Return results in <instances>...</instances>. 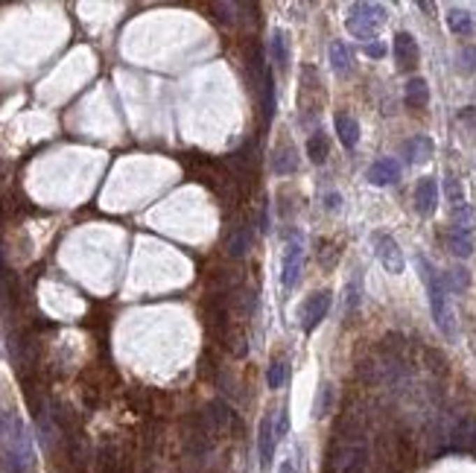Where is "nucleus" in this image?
<instances>
[{
	"label": "nucleus",
	"instance_id": "1",
	"mask_svg": "<svg viewBox=\"0 0 476 473\" xmlns=\"http://www.w3.org/2000/svg\"><path fill=\"white\" fill-rule=\"evenodd\" d=\"M418 269H421V278L426 284V292H430V307H433V319L438 324V330L445 336H453L456 328H453V313L447 307V286H445V278H438L435 269L430 266L426 257H418Z\"/></svg>",
	"mask_w": 476,
	"mask_h": 473
},
{
	"label": "nucleus",
	"instance_id": "2",
	"mask_svg": "<svg viewBox=\"0 0 476 473\" xmlns=\"http://www.w3.org/2000/svg\"><path fill=\"white\" fill-rule=\"evenodd\" d=\"M383 24H386V9L380 3H354L348 21H345L351 36L363 41H371Z\"/></svg>",
	"mask_w": 476,
	"mask_h": 473
},
{
	"label": "nucleus",
	"instance_id": "3",
	"mask_svg": "<svg viewBox=\"0 0 476 473\" xmlns=\"http://www.w3.org/2000/svg\"><path fill=\"white\" fill-rule=\"evenodd\" d=\"M0 467L6 473H27L32 467V444H29V438H27V432L18 421H15L9 447L0 453Z\"/></svg>",
	"mask_w": 476,
	"mask_h": 473
},
{
	"label": "nucleus",
	"instance_id": "4",
	"mask_svg": "<svg viewBox=\"0 0 476 473\" xmlns=\"http://www.w3.org/2000/svg\"><path fill=\"white\" fill-rule=\"evenodd\" d=\"M374 252H377V257H380V263L386 266V272H391V275H401V272H403L406 260H403V252H401V246H398L395 237L374 234Z\"/></svg>",
	"mask_w": 476,
	"mask_h": 473
},
{
	"label": "nucleus",
	"instance_id": "5",
	"mask_svg": "<svg viewBox=\"0 0 476 473\" xmlns=\"http://www.w3.org/2000/svg\"><path fill=\"white\" fill-rule=\"evenodd\" d=\"M327 310H331V292H327V289L313 292V296H310L304 301V307H301V328L307 333H313L322 324V319L327 316Z\"/></svg>",
	"mask_w": 476,
	"mask_h": 473
},
{
	"label": "nucleus",
	"instance_id": "6",
	"mask_svg": "<svg viewBox=\"0 0 476 473\" xmlns=\"http://www.w3.org/2000/svg\"><path fill=\"white\" fill-rule=\"evenodd\" d=\"M301 257H304V249H301V240L295 237L287 242V252H284V272H281V284L284 289H292L295 281L301 275Z\"/></svg>",
	"mask_w": 476,
	"mask_h": 473
},
{
	"label": "nucleus",
	"instance_id": "7",
	"mask_svg": "<svg viewBox=\"0 0 476 473\" xmlns=\"http://www.w3.org/2000/svg\"><path fill=\"white\" fill-rule=\"evenodd\" d=\"M249 249H252V231H249V228H245L243 222H234L231 228H228V237H225V252H228V257L243 260L245 254H249Z\"/></svg>",
	"mask_w": 476,
	"mask_h": 473
},
{
	"label": "nucleus",
	"instance_id": "8",
	"mask_svg": "<svg viewBox=\"0 0 476 473\" xmlns=\"http://www.w3.org/2000/svg\"><path fill=\"white\" fill-rule=\"evenodd\" d=\"M398 178H401V164L395 158H380V161H374V164L368 167V182L377 184V187L395 184Z\"/></svg>",
	"mask_w": 476,
	"mask_h": 473
},
{
	"label": "nucleus",
	"instance_id": "9",
	"mask_svg": "<svg viewBox=\"0 0 476 473\" xmlns=\"http://www.w3.org/2000/svg\"><path fill=\"white\" fill-rule=\"evenodd\" d=\"M435 205H438V184L435 178H421L418 187H415V208L421 217H430L435 214Z\"/></svg>",
	"mask_w": 476,
	"mask_h": 473
},
{
	"label": "nucleus",
	"instance_id": "10",
	"mask_svg": "<svg viewBox=\"0 0 476 473\" xmlns=\"http://www.w3.org/2000/svg\"><path fill=\"white\" fill-rule=\"evenodd\" d=\"M275 444H277V432H275V418L264 415L260 421V432H257V447H260V462L269 465L275 456Z\"/></svg>",
	"mask_w": 476,
	"mask_h": 473
},
{
	"label": "nucleus",
	"instance_id": "11",
	"mask_svg": "<svg viewBox=\"0 0 476 473\" xmlns=\"http://www.w3.org/2000/svg\"><path fill=\"white\" fill-rule=\"evenodd\" d=\"M450 442L456 450H476V418H459L450 432Z\"/></svg>",
	"mask_w": 476,
	"mask_h": 473
},
{
	"label": "nucleus",
	"instance_id": "12",
	"mask_svg": "<svg viewBox=\"0 0 476 473\" xmlns=\"http://www.w3.org/2000/svg\"><path fill=\"white\" fill-rule=\"evenodd\" d=\"M403 155L409 164H424V161H430V155H433V140L426 135H412L403 143Z\"/></svg>",
	"mask_w": 476,
	"mask_h": 473
},
{
	"label": "nucleus",
	"instance_id": "13",
	"mask_svg": "<svg viewBox=\"0 0 476 473\" xmlns=\"http://www.w3.org/2000/svg\"><path fill=\"white\" fill-rule=\"evenodd\" d=\"M395 59L401 68H415L418 61V41L409 32H398L395 36Z\"/></svg>",
	"mask_w": 476,
	"mask_h": 473
},
{
	"label": "nucleus",
	"instance_id": "14",
	"mask_svg": "<svg viewBox=\"0 0 476 473\" xmlns=\"http://www.w3.org/2000/svg\"><path fill=\"white\" fill-rule=\"evenodd\" d=\"M205 324H208V330L213 333V336H228V307L225 304H217V301H210L208 307H205Z\"/></svg>",
	"mask_w": 476,
	"mask_h": 473
},
{
	"label": "nucleus",
	"instance_id": "15",
	"mask_svg": "<svg viewBox=\"0 0 476 473\" xmlns=\"http://www.w3.org/2000/svg\"><path fill=\"white\" fill-rule=\"evenodd\" d=\"M269 50H272L275 68H277V71H287V68H289V38H287L284 29H272Z\"/></svg>",
	"mask_w": 476,
	"mask_h": 473
},
{
	"label": "nucleus",
	"instance_id": "16",
	"mask_svg": "<svg viewBox=\"0 0 476 473\" xmlns=\"http://www.w3.org/2000/svg\"><path fill=\"white\" fill-rule=\"evenodd\" d=\"M403 103L409 108H424L426 103H430V85H426V79L415 76L406 82V91H403Z\"/></svg>",
	"mask_w": 476,
	"mask_h": 473
},
{
	"label": "nucleus",
	"instance_id": "17",
	"mask_svg": "<svg viewBox=\"0 0 476 473\" xmlns=\"http://www.w3.org/2000/svg\"><path fill=\"white\" fill-rule=\"evenodd\" d=\"M336 135H339V140H342V146H356V140H359V123L351 117V114H345V111H339L336 114Z\"/></svg>",
	"mask_w": 476,
	"mask_h": 473
},
{
	"label": "nucleus",
	"instance_id": "18",
	"mask_svg": "<svg viewBox=\"0 0 476 473\" xmlns=\"http://www.w3.org/2000/svg\"><path fill=\"white\" fill-rule=\"evenodd\" d=\"M298 170V158H295V150L292 146H281L275 155H272V173L277 175H292Z\"/></svg>",
	"mask_w": 476,
	"mask_h": 473
},
{
	"label": "nucleus",
	"instance_id": "19",
	"mask_svg": "<svg viewBox=\"0 0 476 473\" xmlns=\"http://www.w3.org/2000/svg\"><path fill=\"white\" fill-rule=\"evenodd\" d=\"M331 64H333V71L336 73H351V68H354V56H351V47L348 44H342V41H333L331 44Z\"/></svg>",
	"mask_w": 476,
	"mask_h": 473
},
{
	"label": "nucleus",
	"instance_id": "20",
	"mask_svg": "<svg viewBox=\"0 0 476 473\" xmlns=\"http://www.w3.org/2000/svg\"><path fill=\"white\" fill-rule=\"evenodd\" d=\"M307 155H310V161H313V164H324L327 155H331V143H327V135L322 132V129L310 135V140H307Z\"/></svg>",
	"mask_w": 476,
	"mask_h": 473
},
{
	"label": "nucleus",
	"instance_id": "21",
	"mask_svg": "<svg viewBox=\"0 0 476 473\" xmlns=\"http://www.w3.org/2000/svg\"><path fill=\"white\" fill-rule=\"evenodd\" d=\"M445 240H447V246H450L453 254H459V257H470V252H473V237H470V234L450 228Z\"/></svg>",
	"mask_w": 476,
	"mask_h": 473
},
{
	"label": "nucleus",
	"instance_id": "22",
	"mask_svg": "<svg viewBox=\"0 0 476 473\" xmlns=\"http://www.w3.org/2000/svg\"><path fill=\"white\" fill-rule=\"evenodd\" d=\"M447 27L456 32V36H468V32L473 29L470 12H465V9H450V12H447Z\"/></svg>",
	"mask_w": 476,
	"mask_h": 473
},
{
	"label": "nucleus",
	"instance_id": "23",
	"mask_svg": "<svg viewBox=\"0 0 476 473\" xmlns=\"http://www.w3.org/2000/svg\"><path fill=\"white\" fill-rule=\"evenodd\" d=\"M445 286H447L450 292H465V289L470 286V275H468V269H465V266H453V269H447V275H445Z\"/></svg>",
	"mask_w": 476,
	"mask_h": 473
},
{
	"label": "nucleus",
	"instance_id": "24",
	"mask_svg": "<svg viewBox=\"0 0 476 473\" xmlns=\"http://www.w3.org/2000/svg\"><path fill=\"white\" fill-rule=\"evenodd\" d=\"M473 225H476V210H470V208H465V205H462V208H453V225H450V228L470 234Z\"/></svg>",
	"mask_w": 476,
	"mask_h": 473
},
{
	"label": "nucleus",
	"instance_id": "25",
	"mask_svg": "<svg viewBox=\"0 0 476 473\" xmlns=\"http://www.w3.org/2000/svg\"><path fill=\"white\" fill-rule=\"evenodd\" d=\"M287 374H289V365H287L284 360H275V363L269 365V371H266L269 388H281V386L287 383Z\"/></svg>",
	"mask_w": 476,
	"mask_h": 473
},
{
	"label": "nucleus",
	"instance_id": "26",
	"mask_svg": "<svg viewBox=\"0 0 476 473\" xmlns=\"http://www.w3.org/2000/svg\"><path fill=\"white\" fill-rule=\"evenodd\" d=\"M445 190H447V202L453 208H462L465 205V193H462V184H459L456 175H447L445 178Z\"/></svg>",
	"mask_w": 476,
	"mask_h": 473
},
{
	"label": "nucleus",
	"instance_id": "27",
	"mask_svg": "<svg viewBox=\"0 0 476 473\" xmlns=\"http://www.w3.org/2000/svg\"><path fill=\"white\" fill-rule=\"evenodd\" d=\"M331 400H333V388L324 383V386L319 388V398H316V409H313V415H316V418H324L327 412H331Z\"/></svg>",
	"mask_w": 476,
	"mask_h": 473
},
{
	"label": "nucleus",
	"instance_id": "28",
	"mask_svg": "<svg viewBox=\"0 0 476 473\" xmlns=\"http://www.w3.org/2000/svg\"><path fill=\"white\" fill-rule=\"evenodd\" d=\"M129 403H132L135 409H140V412H150L152 398H150V391H143V388H132V391H129Z\"/></svg>",
	"mask_w": 476,
	"mask_h": 473
},
{
	"label": "nucleus",
	"instance_id": "29",
	"mask_svg": "<svg viewBox=\"0 0 476 473\" xmlns=\"http://www.w3.org/2000/svg\"><path fill=\"white\" fill-rule=\"evenodd\" d=\"M336 257H339V249L333 246V242H324V246L319 249V263H322L324 269H333Z\"/></svg>",
	"mask_w": 476,
	"mask_h": 473
},
{
	"label": "nucleus",
	"instance_id": "30",
	"mask_svg": "<svg viewBox=\"0 0 476 473\" xmlns=\"http://www.w3.org/2000/svg\"><path fill=\"white\" fill-rule=\"evenodd\" d=\"M237 9H240L237 3H213V12H217L225 24H234V21H237V15H234Z\"/></svg>",
	"mask_w": 476,
	"mask_h": 473
},
{
	"label": "nucleus",
	"instance_id": "31",
	"mask_svg": "<svg viewBox=\"0 0 476 473\" xmlns=\"http://www.w3.org/2000/svg\"><path fill=\"white\" fill-rule=\"evenodd\" d=\"M459 59H462V71L476 73V47H462V53H459Z\"/></svg>",
	"mask_w": 476,
	"mask_h": 473
},
{
	"label": "nucleus",
	"instance_id": "32",
	"mask_svg": "<svg viewBox=\"0 0 476 473\" xmlns=\"http://www.w3.org/2000/svg\"><path fill=\"white\" fill-rule=\"evenodd\" d=\"M366 56L380 59V56H386V47H383L380 41H368V44H366Z\"/></svg>",
	"mask_w": 476,
	"mask_h": 473
},
{
	"label": "nucleus",
	"instance_id": "33",
	"mask_svg": "<svg viewBox=\"0 0 476 473\" xmlns=\"http://www.w3.org/2000/svg\"><path fill=\"white\" fill-rule=\"evenodd\" d=\"M287 427H289L287 412H281V415H277V423H275V432H277V438H284V435H287Z\"/></svg>",
	"mask_w": 476,
	"mask_h": 473
},
{
	"label": "nucleus",
	"instance_id": "34",
	"mask_svg": "<svg viewBox=\"0 0 476 473\" xmlns=\"http://www.w3.org/2000/svg\"><path fill=\"white\" fill-rule=\"evenodd\" d=\"M327 208H339V196H336V193L327 196Z\"/></svg>",
	"mask_w": 476,
	"mask_h": 473
},
{
	"label": "nucleus",
	"instance_id": "35",
	"mask_svg": "<svg viewBox=\"0 0 476 473\" xmlns=\"http://www.w3.org/2000/svg\"><path fill=\"white\" fill-rule=\"evenodd\" d=\"M281 473H295V465H292V462H289V459H287V462H284V465H281Z\"/></svg>",
	"mask_w": 476,
	"mask_h": 473
}]
</instances>
